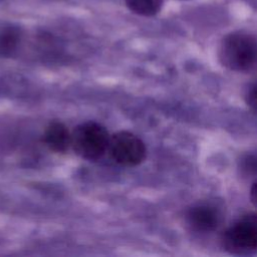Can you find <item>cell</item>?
Instances as JSON below:
<instances>
[{
    "label": "cell",
    "instance_id": "obj_5",
    "mask_svg": "<svg viewBox=\"0 0 257 257\" xmlns=\"http://www.w3.org/2000/svg\"><path fill=\"white\" fill-rule=\"evenodd\" d=\"M222 212L214 204L198 203L186 212V221L195 231L209 233L216 230L222 222Z\"/></svg>",
    "mask_w": 257,
    "mask_h": 257
},
{
    "label": "cell",
    "instance_id": "obj_6",
    "mask_svg": "<svg viewBox=\"0 0 257 257\" xmlns=\"http://www.w3.org/2000/svg\"><path fill=\"white\" fill-rule=\"evenodd\" d=\"M71 133L67 126L58 120L47 124L43 133V143L52 152L63 154L70 148Z\"/></svg>",
    "mask_w": 257,
    "mask_h": 257
},
{
    "label": "cell",
    "instance_id": "obj_2",
    "mask_svg": "<svg viewBox=\"0 0 257 257\" xmlns=\"http://www.w3.org/2000/svg\"><path fill=\"white\" fill-rule=\"evenodd\" d=\"M109 134L96 121H85L76 125L71 132L70 147L74 153L86 160L97 161L107 150Z\"/></svg>",
    "mask_w": 257,
    "mask_h": 257
},
{
    "label": "cell",
    "instance_id": "obj_11",
    "mask_svg": "<svg viewBox=\"0 0 257 257\" xmlns=\"http://www.w3.org/2000/svg\"><path fill=\"white\" fill-rule=\"evenodd\" d=\"M250 198H251L252 203L255 205V204H256V183H255V182L252 184V187H251Z\"/></svg>",
    "mask_w": 257,
    "mask_h": 257
},
{
    "label": "cell",
    "instance_id": "obj_1",
    "mask_svg": "<svg viewBox=\"0 0 257 257\" xmlns=\"http://www.w3.org/2000/svg\"><path fill=\"white\" fill-rule=\"evenodd\" d=\"M257 55L256 38L245 31L226 35L219 47V59L230 70L248 72L255 67Z\"/></svg>",
    "mask_w": 257,
    "mask_h": 257
},
{
    "label": "cell",
    "instance_id": "obj_3",
    "mask_svg": "<svg viewBox=\"0 0 257 257\" xmlns=\"http://www.w3.org/2000/svg\"><path fill=\"white\" fill-rule=\"evenodd\" d=\"M224 248L233 254L246 255L257 248V217L247 214L232 224L222 236Z\"/></svg>",
    "mask_w": 257,
    "mask_h": 257
},
{
    "label": "cell",
    "instance_id": "obj_7",
    "mask_svg": "<svg viewBox=\"0 0 257 257\" xmlns=\"http://www.w3.org/2000/svg\"><path fill=\"white\" fill-rule=\"evenodd\" d=\"M21 42V31L14 25L0 27V56H12Z\"/></svg>",
    "mask_w": 257,
    "mask_h": 257
},
{
    "label": "cell",
    "instance_id": "obj_9",
    "mask_svg": "<svg viewBox=\"0 0 257 257\" xmlns=\"http://www.w3.org/2000/svg\"><path fill=\"white\" fill-rule=\"evenodd\" d=\"M241 170L246 174L255 175L256 172V159L254 156H246L241 161Z\"/></svg>",
    "mask_w": 257,
    "mask_h": 257
},
{
    "label": "cell",
    "instance_id": "obj_8",
    "mask_svg": "<svg viewBox=\"0 0 257 257\" xmlns=\"http://www.w3.org/2000/svg\"><path fill=\"white\" fill-rule=\"evenodd\" d=\"M164 0H125L126 6L136 14L142 16H153L157 14Z\"/></svg>",
    "mask_w": 257,
    "mask_h": 257
},
{
    "label": "cell",
    "instance_id": "obj_10",
    "mask_svg": "<svg viewBox=\"0 0 257 257\" xmlns=\"http://www.w3.org/2000/svg\"><path fill=\"white\" fill-rule=\"evenodd\" d=\"M245 99L248 105L251 106L253 110H255L256 108V85L255 84L249 85L245 93Z\"/></svg>",
    "mask_w": 257,
    "mask_h": 257
},
{
    "label": "cell",
    "instance_id": "obj_4",
    "mask_svg": "<svg viewBox=\"0 0 257 257\" xmlns=\"http://www.w3.org/2000/svg\"><path fill=\"white\" fill-rule=\"evenodd\" d=\"M109 157L118 165L135 167L146 159L145 143L135 134L121 131L109 136L107 150Z\"/></svg>",
    "mask_w": 257,
    "mask_h": 257
}]
</instances>
